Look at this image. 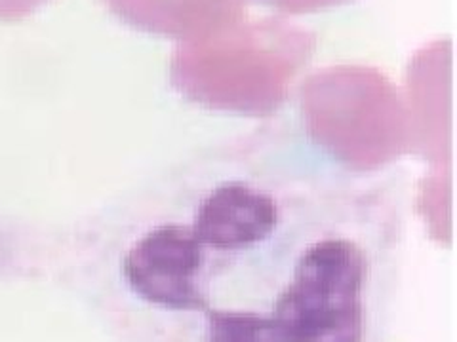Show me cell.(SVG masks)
Instances as JSON below:
<instances>
[{"mask_svg":"<svg viewBox=\"0 0 457 342\" xmlns=\"http://www.w3.org/2000/svg\"><path fill=\"white\" fill-rule=\"evenodd\" d=\"M408 194L292 124L210 142L132 200L111 244L128 342H383Z\"/></svg>","mask_w":457,"mask_h":342,"instance_id":"6da1fadb","label":"cell"},{"mask_svg":"<svg viewBox=\"0 0 457 342\" xmlns=\"http://www.w3.org/2000/svg\"><path fill=\"white\" fill-rule=\"evenodd\" d=\"M40 0H0V18H16L31 10Z\"/></svg>","mask_w":457,"mask_h":342,"instance_id":"7a4b0ae2","label":"cell"}]
</instances>
